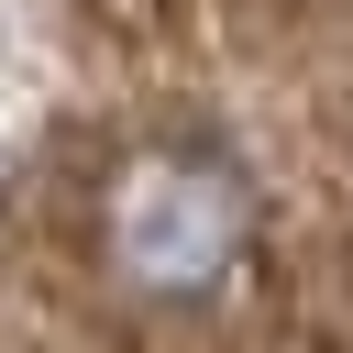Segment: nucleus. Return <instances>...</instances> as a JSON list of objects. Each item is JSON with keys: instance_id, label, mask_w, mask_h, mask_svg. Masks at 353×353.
Returning a JSON list of instances; mask_svg holds the SVG:
<instances>
[{"instance_id": "nucleus-1", "label": "nucleus", "mask_w": 353, "mask_h": 353, "mask_svg": "<svg viewBox=\"0 0 353 353\" xmlns=\"http://www.w3.org/2000/svg\"><path fill=\"white\" fill-rule=\"evenodd\" d=\"M99 265L154 309H210L254 265V188L210 143H132L99 188Z\"/></svg>"}]
</instances>
